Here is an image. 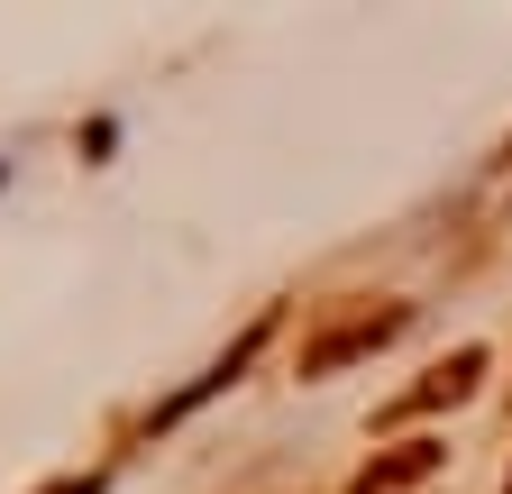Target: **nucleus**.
<instances>
[{
  "label": "nucleus",
  "mask_w": 512,
  "mask_h": 494,
  "mask_svg": "<svg viewBox=\"0 0 512 494\" xmlns=\"http://www.w3.org/2000/svg\"><path fill=\"white\" fill-rule=\"evenodd\" d=\"M394 330H403V302H384V312H357V321H339V330H320V339L302 348V376H330V366H348V357L384 348Z\"/></svg>",
  "instance_id": "1"
},
{
  "label": "nucleus",
  "mask_w": 512,
  "mask_h": 494,
  "mask_svg": "<svg viewBox=\"0 0 512 494\" xmlns=\"http://www.w3.org/2000/svg\"><path fill=\"white\" fill-rule=\"evenodd\" d=\"M430 467H439V449H430V440H403L394 458H366V467H357V494H403V485H421Z\"/></svg>",
  "instance_id": "2"
},
{
  "label": "nucleus",
  "mask_w": 512,
  "mask_h": 494,
  "mask_svg": "<svg viewBox=\"0 0 512 494\" xmlns=\"http://www.w3.org/2000/svg\"><path fill=\"white\" fill-rule=\"evenodd\" d=\"M476 376H485V348H458L448 366H430V385H421L412 403H421V412H430V403H467V394H476Z\"/></svg>",
  "instance_id": "3"
},
{
  "label": "nucleus",
  "mask_w": 512,
  "mask_h": 494,
  "mask_svg": "<svg viewBox=\"0 0 512 494\" xmlns=\"http://www.w3.org/2000/svg\"><path fill=\"white\" fill-rule=\"evenodd\" d=\"M503 494H512V476H503Z\"/></svg>",
  "instance_id": "4"
}]
</instances>
